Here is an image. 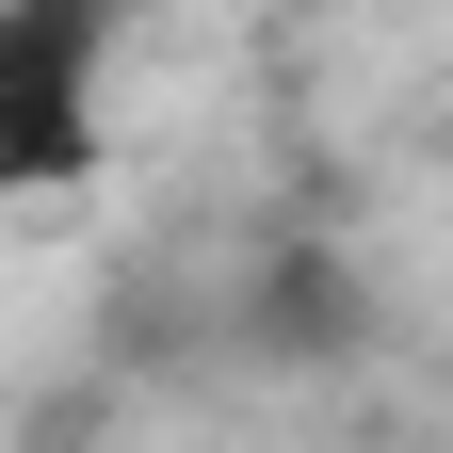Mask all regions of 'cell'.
I'll use <instances>...</instances> for the list:
<instances>
[{
	"label": "cell",
	"mask_w": 453,
	"mask_h": 453,
	"mask_svg": "<svg viewBox=\"0 0 453 453\" xmlns=\"http://www.w3.org/2000/svg\"><path fill=\"white\" fill-rule=\"evenodd\" d=\"M97 81H113V0H0V211L97 162Z\"/></svg>",
	"instance_id": "6da1fadb"
}]
</instances>
